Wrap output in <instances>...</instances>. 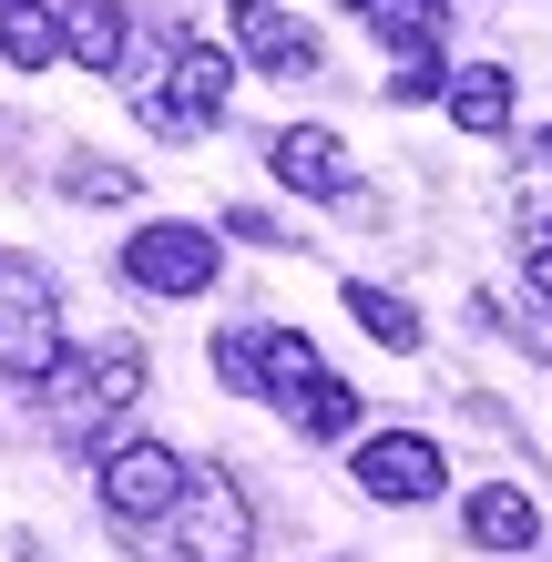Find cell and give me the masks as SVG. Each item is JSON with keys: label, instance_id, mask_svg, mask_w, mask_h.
<instances>
[{"label": "cell", "instance_id": "obj_1", "mask_svg": "<svg viewBox=\"0 0 552 562\" xmlns=\"http://www.w3.org/2000/svg\"><path fill=\"white\" fill-rule=\"evenodd\" d=\"M215 267H225V246L184 215H154V225L123 236V286H144V296H205Z\"/></svg>", "mask_w": 552, "mask_h": 562}, {"label": "cell", "instance_id": "obj_2", "mask_svg": "<svg viewBox=\"0 0 552 562\" xmlns=\"http://www.w3.org/2000/svg\"><path fill=\"white\" fill-rule=\"evenodd\" d=\"M184 460L165 450V440H113L103 450V481H92V491H103V512L123 521V532H144V521H165L174 502H184Z\"/></svg>", "mask_w": 552, "mask_h": 562}, {"label": "cell", "instance_id": "obj_3", "mask_svg": "<svg viewBox=\"0 0 552 562\" xmlns=\"http://www.w3.org/2000/svg\"><path fill=\"white\" fill-rule=\"evenodd\" d=\"M165 521H174V552L184 562H246L256 552V512H246V491L225 481V471H194Z\"/></svg>", "mask_w": 552, "mask_h": 562}, {"label": "cell", "instance_id": "obj_4", "mask_svg": "<svg viewBox=\"0 0 552 562\" xmlns=\"http://www.w3.org/2000/svg\"><path fill=\"white\" fill-rule=\"evenodd\" d=\"M348 481H359L369 502L409 512V502H430V491L450 481V460H440V440H419V429H369V440L348 450Z\"/></svg>", "mask_w": 552, "mask_h": 562}, {"label": "cell", "instance_id": "obj_5", "mask_svg": "<svg viewBox=\"0 0 552 562\" xmlns=\"http://www.w3.org/2000/svg\"><path fill=\"white\" fill-rule=\"evenodd\" d=\"M225 31H236V61H246V72H267V82H307L317 61H328V52H317V31L286 21L277 0H225Z\"/></svg>", "mask_w": 552, "mask_h": 562}, {"label": "cell", "instance_id": "obj_6", "mask_svg": "<svg viewBox=\"0 0 552 562\" xmlns=\"http://www.w3.org/2000/svg\"><path fill=\"white\" fill-rule=\"evenodd\" d=\"M267 175L286 184V194H317V205H338L348 184V144L328 134V123H286V134H267Z\"/></svg>", "mask_w": 552, "mask_h": 562}, {"label": "cell", "instance_id": "obj_7", "mask_svg": "<svg viewBox=\"0 0 552 562\" xmlns=\"http://www.w3.org/2000/svg\"><path fill=\"white\" fill-rule=\"evenodd\" d=\"M61 369V317L42 286H0V379H52Z\"/></svg>", "mask_w": 552, "mask_h": 562}, {"label": "cell", "instance_id": "obj_8", "mask_svg": "<svg viewBox=\"0 0 552 562\" xmlns=\"http://www.w3.org/2000/svg\"><path fill=\"white\" fill-rule=\"evenodd\" d=\"M123 52H134L123 0H61V61L72 72H123Z\"/></svg>", "mask_w": 552, "mask_h": 562}, {"label": "cell", "instance_id": "obj_9", "mask_svg": "<svg viewBox=\"0 0 552 562\" xmlns=\"http://www.w3.org/2000/svg\"><path fill=\"white\" fill-rule=\"evenodd\" d=\"M471 542L481 552H532L542 542V502H532L522 481H481L471 491Z\"/></svg>", "mask_w": 552, "mask_h": 562}, {"label": "cell", "instance_id": "obj_10", "mask_svg": "<svg viewBox=\"0 0 552 562\" xmlns=\"http://www.w3.org/2000/svg\"><path fill=\"white\" fill-rule=\"evenodd\" d=\"M0 61L11 72H61V11L52 0H0Z\"/></svg>", "mask_w": 552, "mask_h": 562}, {"label": "cell", "instance_id": "obj_11", "mask_svg": "<svg viewBox=\"0 0 552 562\" xmlns=\"http://www.w3.org/2000/svg\"><path fill=\"white\" fill-rule=\"evenodd\" d=\"M440 103H450V123H461V134H511V72H502V61H471V72H450V82H440Z\"/></svg>", "mask_w": 552, "mask_h": 562}, {"label": "cell", "instance_id": "obj_12", "mask_svg": "<svg viewBox=\"0 0 552 562\" xmlns=\"http://www.w3.org/2000/svg\"><path fill=\"white\" fill-rule=\"evenodd\" d=\"M286 419H297L307 429V440H348V429H359V389H348V379H328V369H317L307 389H286V400H277Z\"/></svg>", "mask_w": 552, "mask_h": 562}, {"label": "cell", "instance_id": "obj_13", "mask_svg": "<svg viewBox=\"0 0 552 562\" xmlns=\"http://www.w3.org/2000/svg\"><path fill=\"white\" fill-rule=\"evenodd\" d=\"M317 379V348L307 327H256V400H286V389Z\"/></svg>", "mask_w": 552, "mask_h": 562}, {"label": "cell", "instance_id": "obj_14", "mask_svg": "<svg viewBox=\"0 0 552 562\" xmlns=\"http://www.w3.org/2000/svg\"><path fill=\"white\" fill-rule=\"evenodd\" d=\"M348 317H359L379 348H399V358L419 348V307H409V296H388V286H369V277H348Z\"/></svg>", "mask_w": 552, "mask_h": 562}, {"label": "cell", "instance_id": "obj_15", "mask_svg": "<svg viewBox=\"0 0 552 562\" xmlns=\"http://www.w3.org/2000/svg\"><path fill=\"white\" fill-rule=\"evenodd\" d=\"M440 82H450V61L440 52H409L399 72H388V103H440Z\"/></svg>", "mask_w": 552, "mask_h": 562}, {"label": "cell", "instance_id": "obj_16", "mask_svg": "<svg viewBox=\"0 0 552 562\" xmlns=\"http://www.w3.org/2000/svg\"><path fill=\"white\" fill-rule=\"evenodd\" d=\"M215 379L236 389V400H256V327H225L215 338Z\"/></svg>", "mask_w": 552, "mask_h": 562}, {"label": "cell", "instance_id": "obj_17", "mask_svg": "<svg viewBox=\"0 0 552 562\" xmlns=\"http://www.w3.org/2000/svg\"><path fill=\"white\" fill-rule=\"evenodd\" d=\"M61 184H72L82 205H123V194H134V175H123V164H61Z\"/></svg>", "mask_w": 552, "mask_h": 562}, {"label": "cell", "instance_id": "obj_18", "mask_svg": "<svg viewBox=\"0 0 552 562\" xmlns=\"http://www.w3.org/2000/svg\"><path fill=\"white\" fill-rule=\"evenodd\" d=\"M225 236H246V246H286V236H277V215H256V205L225 215Z\"/></svg>", "mask_w": 552, "mask_h": 562}, {"label": "cell", "instance_id": "obj_19", "mask_svg": "<svg viewBox=\"0 0 552 562\" xmlns=\"http://www.w3.org/2000/svg\"><path fill=\"white\" fill-rule=\"evenodd\" d=\"M522 277H532V296L552 307V236H532V267H522Z\"/></svg>", "mask_w": 552, "mask_h": 562}, {"label": "cell", "instance_id": "obj_20", "mask_svg": "<svg viewBox=\"0 0 552 562\" xmlns=\"http://www.w3.org/2000/svg\"><path fill=\"white\" fill-rule=\"evenodd\" d=\"M348 11H359V21H369V11H379V0H348Z\"/></svg>", "mask_w": 552, "mask_h": 562}, {"label": "cell", "instance_id": "obj_21", "mask_svg": "<svg viewBox=\"0 0 552 562\" xmlns=\"http://www.w3.org/2000/svg\"><path fill=\"white\" fill-rule=\"evenodd\" d=\"M542 225H552V205H542Z\"/></svg>", "mask_w": 552, "mask_h": 562}]
</instances>
